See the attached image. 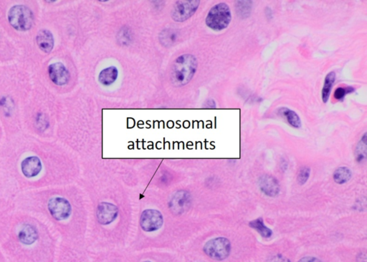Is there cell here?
<instances>
[{"instance_id": "1", "label": "cell", "mask_w": 367, "mask_h": 262, "mask_svg": "<svg viewBox=\"0 0 367 262\" xmlns=\"http://www.w3.org/2000/svg\"><path fill=\"white\" fill-rule=\"evenodd\" d=\"M197 68L198 61L193 55L187 54L179 56L171 66V83L176 87L187 85L193 79Z\"/></svg>"}, {"instance_id": "2", "label": "cell", "mask_w": 367, "mask_h": 262, "mask_svg": "<svg viewBox=\"0 0 367 262\" xmlns=\"http://www.w3.org/2000/svg\"><path fill=\"white\" fill-rule=\"evenodd\" d=\"M10 26L18 31H28L32 28L35 21L33 12L26 5H15L8 12Z\"/></svg>"}, {"instance_id": "3", "label": "cell", "mask_w": 367, "mask_h": 262, "mask_svg": "<svg viewBox=\"0 0 367 262\" xmlns=\"http://www.w3.org/2000/svg\"><path fill=\"white\" fill-rule=\"evenodd\" d=\"M232 19L230 9L226 3L214 6L206 18V25L215 31H221L229 26Z\"/></svg>"}, {"instance_id": "4", "label": "cell", "mask_w": 367, "mask_h": 262, "mask_svg": "<svg viewBox=\"0 0 367 262\" xmlns=\"http://www.w3.org/2000/svg\"><path fill=\"white\" fill-rule=\"evenodd\" d=\"M206 255L216 261H223L229 257L231 243L227 238L217 237L207 241L203 248Z\"/></svg>"}, {"instance_id": "5", "label": "cell", "mask_w": 367, "mask_h": 262, "mask_svg": "<svg viewBox=\"0 0 367 262\" xmlns=\"http://www.w3.org/2000/svg\"><path fill=\"white\" fill-rule=\"evenodd\" d=\"M199 3L200 1L198 0H182L176 1L171 11V18L174 21L179 23L185 21L196 12Z\"/></svg>"}, {"instance_id": "6", "label": "cell", "mask_w": 367, "mask_h": 262, "mask_svg": "<svg viewBox=\"0 0 367 262\" xmlns=\"http://www.w3.org/2000/svg\"><path fill=\"white\" fill-rule=\"evenodd\" d=\"M164 224V217L159 210L148 209L142 212L140 217V226L146 232H154L159 230Z\"/></svg>"}, {"instance_id": "7", "label": "cell", "mask_w": 367, "mask_h": 262, "mask_svg": "<svg viewBox=\"0 0 367 262\" xmlns=\"http://www.w3.org/2000/svg\"><path fill=\"white\" fill-rule=\"evenodd\" d=\"M48 208L51 216L57 221L66 220L72 213V207L69 201L65 198L58 196L50 199Z\"/></svg>"}, {"instance_id": "8", "label": "cell", "mask_w": 367, "mask_h": 262, "mask_svg": "<svg viewBox=\"0 0 367 262\" xmlns=\"http://www.w3.org/2000/svg\"><path fill=\"white\" fill-rule=\"evenodd\" d=\"M192 197L190 193L179 191L175 193L170 199L169 207L174 214H182L190 209Z\"/></svg>"}, {"instance_id": "9", "label": "cell", "mask_w": 367, "mask_h": 262, "mask_svg": "<svg viewBox=\"0 0 367 262\" xmlns=\"http://www.w3.org/2000/svg\"><path fill=\"white\" fill-rule=\"evenodd\" d=\"M118 216V208L115 204L102 202L98 204L96 210V217L101 225L107 226L113 223Z\"/></svg>"}, {"instance_id": "10", "label": "cell", "mask_w": 367, "mask_h": 262, "mask_svg": "<svg viewBox=\"0 0 367 262\" xmlns=\"http://www.w3.org/2000/svg\"><path fill=\"white\" fill-rule=\"evenodd\" d=\"M48 73L53 83L59 86L66 85L69 81V71L61 62H56L50 65Z\"/></svg>"}, {"instance_id": "11", "label": "cell", "mask_w": 367, "mask_h": 262, "mask_svg": "<svg viewBox=\"0 0 367 262\" xmlns=\"http://www.w3.org/2000/svg\"><path fill=\"white\" fill-rule=\"evenodd\" d=\"M258 185L260 191L269 197H276L281 191V185L279 181L271 175L265 174L260 176Z\"/></svg>"}, {"instance_id": "12", "label": "cell", "mask_w": 367, "mask_h": 262, "mask_svg": "<svg viewBox=\"0 0 367 262\" xmlns=\"http://www.w3.org/2000/svg\"><path fill=\"white\" fill-rule=\"evenodd\" d=\"M22 172L27 178H33L40 174L42 170V163L37 157H26L21 163Z\"/></svg>"}, {"instance_id": "13", "label": "cell", "mask_w": 367, "mask_h": 262, "mask_svg": "<svg viewBox=\"0 0 367 262\" xmlns=\"http://www.w3.org/2000/svg\"><path fill=\"white\" fill-rule=\"evenodd\" d=\"M38 237L37 229L33 225L29 224H24L18 235L19 241L25 245L34 244L38 239Z\"/></svg>"}, {"instance_id": "14", "label": "cell", "mask_w": 367, "mask_h": 262, "mask_svg": "<svg viewBox=\"0 0 367 262\" xmlns=\"http://www.w3.org/2000/svg\"><path fill=\"white\" fill-rule=\"evenodd\" d=\"M36 42L39 48L45 53L51 52L54 48V37L48 29H41L37 32Z\"/></svg>"}, {"instance_id": "15", "label": "cell", "mask_w": 367, "mask_h": 262, "mask_svg": "<svg viewBox=\"0 0 367 262\" xmlns=\"http://www.w3.org/2000/svg\"><path fill=\"white\" fill-rule=\"evenodd\" d=\"M118 75V69L115 67H109L100 73L98 80L103 85H110L116 80Z\"/></svg>"}, {"instance_id": "16", "label": "cell", "mask_w": 367, "mask_h": 262, "mask_svg": "<svg viewBox=\"0 0 367 262\" xmlns=\"http://www.w3.org/2000/svg\"><path fill=\"white\" fill-rule=\"evenodd\" d=\"M178 33L179 32L175 29L167 28V29H164L159 35V41L162 45L167 48L172 46L177 40Z\"/></svg>"}, {"instance_id": "17", "label": "cell", "mask_w": 367, "mask_h": 262, "mask_svg": "<svg viewBox=\"0 0 367 262\" xmlns=\"http://www.w3.org/2000/svg\"><path fill=\"white\" fill-rule=\"evenodd\" d=\"M351 176H352V173L351 170L347 167L342 166L337 168L334 171L333 179L336 183L342 185L349 182L350 179H351Z\"/></svg>"}, {"instance_id": "18", "label": "cell", "mask_w": 367, "mask_h": 262, "mask_svg": "<svg viewBox=\"0 0 367 262\" xmlns=\"http://www.w3.org/2000/svg\"><path fill=\"white\" fill-rule=\"evenodd\" d=\"M249 225L250 227L254 229L257 233L260 234L263 238H270L273 235L271 229L265 225L262 218L253 220L252 221L250 222Z\"/></svg>"}, {"instance_id": "19", "label": "cell", "mask_w": 367, "mask_h": 262, "mask_svg": "<svg viewBox=\"0 0 367 262\" xmlns=\"http://www.w3.org/2000/svg\"><path fill=\"white\" fill-rule=\"evenodd\" d=\"M335 80L336 73L334 72H330L325 78L324 85L322 89V100L325 104L329 101Z\"/></svg>"}, {"instance_id": "20", "label": "cell", "mask_w": 367, "mask_h": 262, "mask_svg": "<svg viewBox=\"0 0 367 262\" xmlns=\"http://www.w3.org/2000/svg\"><path fill=\"white\" fill-rule=\"evenodd\" d=\"M280 111L286 118L287 121L290 126L295 129H300L301 127V121L297 113L293 110H290L287 107H282Z\"/></svg>"}, {"instance_id": "21", "label": "cell", "mask_w": 367, "mask_h": 262, "mask_svg": "<svg viewBox=\"0 0 367 262\" xmlns=\"http://www.w3.org/2000/svg\"><path fill=\"white\" fill-rule=\"evenodd\" d=\"M367 158V133L362 137L356 149V160L358 163H363Z\"/></svg>"}, {"instance_id": "22", "label": "cell", "mask_w": 367, "mask_h": 262, "mask_svg": "<svg viewBox=\"0 0 367 262\" xmlns=\"http://www.w3.org/2000/svg\"><path fill=\"white\" fill-rule=\"evenodd\" d=\"M311 168L307 166L302 167L298 171L297 181L299 185H304L310 177Z\"/></svg>"}, {"instance_id": "23", "label": "cell", "mask_w": 367, "mask_h": 262, "mask_svg": "<svg viewBox=\"0 0 367 262\" xmlns=\"http://www.w3.org/2000/svg\"><path fill=\"white\" fill-rule=\"evenodd\" d=\"M251 1H239L238 3L240 4H238V7H237V12H240L239 15L241 18L245 17L247 18L248 15H250L251 9V4H248Z\"/></svg>"}, {"instance_id": "24", "label": "cell", "mask_w": 367, "mask_h": 262, "mask_svg": "<svg viewBox=\"0 0 367 262\" xmlns=\"http://www.w3.org/2000/svg\"><path fill=\"white\" fill-rule=\"evenodd\" d=\"M354 91V88L352 87H339L336 90L334 93V98L337 100H342L347 93H351Z\"/></svg>"}, {"instance_id": "25", "label": "cell", "mask_w": 367, "mask_h": 262, "mask_svg": "<svg viewBox=\"0 0 367 262\" xmlns=\"http://www.w3.org/2000/svg\"><path fill=\"white\" fill-rule=\"evenodd\" d=\"M266 262H291L281 254H275L268 259Z\"/></svg>"}, {"instance_id": "26", "label": "cell", "mask_w": 367, "mask_h": 262, "mask_svg": "<svg viewBox=\"0 0 367 262\" xmlns=\"http://www.w3.org/2000/svg\"><path fill=\"white\" fill-rule=\"evenodd\" d=\"M37 126L40 131H44L47 129L48 126V122L45 119H43L40 116V119L37 120Z\"/></svg>"}, {"instance_id": "27", "label": "cell", "mask_w": 367, "mask_h": 262, "mask_svg": "<svg viewBox=\"0 0 367 262\" xmlns=\"http://www.w3.org/2000/svg\"><path fill=\"white\" fill-rule=\"evenodd\" d=\"M298 262H322L318 258L313 257H306L300 260Z\"/></svg>"}, {"instance_id": "28", "label": "cell", "mask_w": 367, "mask_h": 262, "mask_svg": "<svg viewBox=\"0 0 367 262\" xmlns=\"http://www.w3.org/2000/svg\"><path fill=\"white\" fill-rule=\"evenodd\" d=\"M149 262V261H146V262Z\"/></svg>"}]
</instances>
